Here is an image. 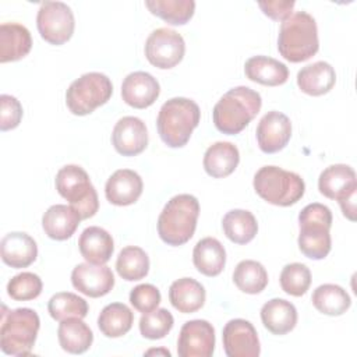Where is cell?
Listing matches in <instances>:
<instances>
[{"label": "cell", "instance_id": "6da1fadb", "mask_svg": "<svg viewBox=\"0 0 357 357\" xmlns=\"http://www.w3.org/2000/svg\"><path fill=\"white\" fill-rule=\"evenodd\" d=\"M262 106L261 95L248 86L229 89L213 107L215 127L229 135L241 132L258 114Z\"/></svg>", "mask_w": 357, "mask_h": 357}, {"label": "cell", "instance_id": "7a4b0ae2", "mask_svg": "<svg viewBox=\"0 0 357 357\" xmlns=\"http://www.w3.org/2000/svg\"><path fill=\"white\" fill-rule=\"evenodd\" d=\"M318 49V28L312 15L298 11L282 22L278 36V50L286 60L291 63L305 61Z\"/></svg>", "mask_w": 357, "mask_h": 357}, {"label": "cell", "instance_id": "3957f363", "mask_svg": "<svg viewBox=\"0 0 357 357\" xmlns=\"http://www.w3.org/2000/svg\"><path fill=\"white\" fill-rule=\"evenodd\" d=\"M199 215V202L191 194H178L170 198L158 219V234L169 245L185 244L195 231Z\"/></svg>", "mask_w": 357, "mask_h": 357}, {"label": "cell", "instance_id": "277c9868", "mask_svg": "<svg viewBox=\"0 0 357 357\" xmlns=\"http://www.w3.org/2000/svg\"><path fill=\"white\" fill-rule=\"evenodd\" d=\"M198 105L188 98H172L159 110L156 127L160 139L170 148L184 146L199 124Z\"/></svg>", "mask_w": 357, "mask_h": 357}, {"label": "cell", "instance_id": "5b68a950", "mask_svg": "<svg viewBox=\"0 0 357 357\" xmlns=\"http://www.w3.org/2000/svg\"><path fill=\"white\" fill-rule=\"evenodd\" d=\"M298 248L310 259H324L331 251L332 212L319 202L308 204L298 213Z\"/></svg>", "mask_w": 357, "mask_h": 357}, {"label": "cell", "instance_id": "8992f818", "mask_svg": "<svg viewBox=\"0 0 357 357\" xmlns=\"http://www.w3.org/2000/svg\"><path fill=\"white\" fill-rule=\"evenodd\" d=\"M40 326L39 315L31 308L7 311L3 307L0 349L10 356H29Z\"/></svg>", "mask_w": 357, "mask_h": 357}, {"label": "cell", "instance_id": "52a82bcc", "mask_svg": "<svg viewBox=\"0 0 357 357\" xmlns=\"http://www.w3.org/2000/svg\"><path fill=\"white\" fill-rule=\"evenodd\" d=\"M255 192L268 204L290 206L298 202L305 191L301 176L278 166H264L254 176Z\"/></svg>", "mask_w": 357, "mask_h": 357}, {"label": "cell", "instance_id": "ba28073f", "mask_svg": "<svg viewBox=\"0 0 357 357\" xmlns=\"http://www.w3.org/2000/svg\"><path fill=\"white\" fill-rule=\"evenodd\" d=\"M57 192L70 202L81 219L92 218L99 208L98 194L88 173L77 165H67L56 174Z\"/></svg>", "mask_w": 357, "mask_h": 357}, {"label": "cell", "instance_id": "9c48e42d", "mask_svg": "<svg viewBox=\"0 0 357 357\" xmlns=\"http://www.w3.org/2000/svg\"><path fill=\"white\" fill-rule=\"evenodd\" d=\"M113 93V85L107 75L102 73H86L71 82L66 92V105L75 116L92 113L105 105Z\"/></svg>", "mask_w": 357, "mask_h": 357}, {"label": "cell", "instance_id": "30bf717a", "mask_svg": "<svg viewBox=\"0 0 357 357\" xmlns=\"http://www.w3.org/2000/svg\"><path fill=\"white\" fill-rule=\"evenodd\" d=\"M36 26L42 39L59 46L73 36L74 14L63 1H43L38 10Z\"/></svg>", "mask_w": 357, "mask_h": 357}, {"label": "cell", "instance_id": "8fae6325", "mask_svg": "<svg viewBox=\"0 0 357 357\" xmlns=\"http://www.w3.org/2000/svg\"><path fill=\"white\" fill-rule=\"evenodd\" d=\"M185 53L183 36L170 28H158L151 32L145 42V57L148 61L162 70L177 66Z\"/></svg>", "mask_w": 357, "mask_h": 357}, {"label": "cell", "instance_id": "7c38bea8", "mask_svg": "<svg viewBox=\"0 0 357 357\" xmlns=\"http://www.w3.org/2000/svg\"><path fill=\"white\" fill-rule=\"evenodd\" d=\"M215 350V329L205 319L187 321L180 331L177 354L180 357H211Z\"/></svg>", "mask_w": 357, "mask_h": 357}, {"label": "cell", "instance_id": "4fadbf2b", "mask_svg": "<svg viewBox=\"0 0 357 357\" xmlns=\"http://www.w3.org/2000/svg\"><path fill=\"white\" fill-rule=\"evenodd\" d=\"M222 339L227 357H258L261 353L257 331L247 319L229 321L223 328Z\"/></svg>", "mask_w": 357, "mask_h": 357}, {"label": "cell", "instance_id": "5bb4252c", "mask_svg": "<svg viewBox=\"0 0 357 357\" xmlns=\"http://www.w3.org/2000/svg\"><path fill=\"white\" fill-rule=\"evenodd\" d=\"M73 286L88 297L106 296L114 286V276L109 266L95 264H78L71 272Z\"/></svg>", "mask_w": 357, "mask_h": 357}, {"label": "cell", "instance_id": "9a60e30c", "mask_svg": "<svg viewBox=\"0 0 357 357\" xmlns=\"http://www.w3.org/2000/svg\"><path fill=\"white\" fill-rule=\"evenodd\" d=\"M291 137L290 119L276 110H271L259 120L257 126L258 146L265 153L282 151Z\"/></svg>", "mask_w": 357, "mask_h": 357}, {"label": "cell", "instance_id": "2e32d148", "mask_svg": "<svg viewBox=\"0 0 357 357\" xmlns=\"http://www.w3.org/2000/svg\"><path fill=\"white\" fill-rule=\"evenodd\" d=\"M112 144L123 156H135L148 145V131L145 123L134 116L120 119L112 132Z\"/></svg>", "mask_w": 357, "mask_h": 357}, {"label": "cell", "instance_id": "e0dca14e", "mask_svg": "<svg viewBox=\"0 0 357 357\" xmlns=\"http://www.w3.org/2000/svg\"><path fill=\"white\" fill-rule=\"evenodd\" d=\"M160 93L158 79L146 71L128 74L121 84L123 100L135 109H145L155 103Z\"/></svg>", "mask_w": 357, "mask_h": 357}, {"label": "cell", "instance_id": "ac0fdd59", "mask_svg": "<svg viewBox=\"0 0 357 357\" xmlns=\"http://www.w3.org/2000/svg\"><path fill=\"white\" fill-rule=\"evenodd\" d=\"M318 188L324 197L329 199H336L339 202L356 194L357 191L356 172L349 165H343V163L331 165L319 174Z\"/></svg>", "mask_w": 357, "mask_h": 357}, {"label": "cell", "instance_id": "d6986e66", "mask_svg": "<svg viewBox=\"0 0 357 357\" xmlns=\"http://www.w3.org/2000/svg\"><path fill=\"white\" fill-rule=\"evenodd\" d=\"M142 187V178L137 172L131 169H119L107 178L105 194L110 204L127 206L141 197Z\"/></svg>", "mask_w": 357, "mask_h": 357}, {"label": "cell", "instance_id": "ffe728a7", "mask_svg": "<svg viewBox=\"0 0 357 357\" xmlns=\"http://www.w3.org/2000/svg\"><path fill=\"white\" fill-rule=\"evenodd\" d=\"M1 259L6 265L20 269L29 266L38 257L35 240L24 231H11L0 243Z\"/></svg>", "mask_w": 357, "mask_h": 357}, {"label": "cell", "instance_id": "44dd1931", "mask_svg": "<svg viewBox=\"0 0 357 357\" xmlns=\"http://www.w3.org/2000/svg\"><path fill=\"white\" fill-rule=\"evenodd\" d=\"M81 220V216L71 205L56 204L43 213L42 227L47 237L63 241L75 233Z\"/></svg>", "mask_w": 357, "mask_h": 357}, {"label": "cell", "instance_id": "7402d4cb", "mask_svg": "<svg viewBox=\"0 0 357 357\" xmlns=\"http://www.w3.org/2000/svg\"><path fill=\"white\" fill-rule=\"evenodd\" d=\"M32 47L31 32L21 24L4 22L0 25V63L17 61L25 57Z\"/></svg>", "mask_w": 357, "mask_h": 357}, {"label": "cell", "instance_id": "603a6c76", "mask_svg": "<svg viewBox=\"0 0 357 357\" xmlns=\"http://www.w3.org/2000/svg\"><path fill=\"white\" fill-rule=\"evenodd\" d=\"M78 247L85 261L95 265H105L114 251L112 236L99 226L86 227L79 236Z\"/></svg>", "mask_w": 357, "mask_h": 357}, {"label": "cell", "instance_id": "cb8c5ba5", "mask_svg": "<svg viewBox=\"0 0 357 357\" xmlns=\"http://www.w3.org/2000/svg\"><path fill=\"white\" fill-rule=\"evenodd\" d=\"M336 82L335 68L326 61H315L297 73L298 88L311 96L328 93Z\"/></svg>", "mask_w": 357, "mask_h": 357}, {"label": "cell", "instance_id": "d4e9b609", "mask_svg": "<svg viewBox=\"0 0 357 357\" xmlns=\"http://www.w3.org/2000/svg\"><path fill=\"white\" fill-rule=\"evenodd\" d=\"M245 77L250 81L266 86H278L287 81L289 68L286 64L268 56H254L245 61Z\"/></svg>", "mask_w": 357, "mask_h": 357}, {"label": "cell", "instance_id": "484cf974", "mask_svg": "<svg viewBox=\"0 0 357 357\" xmlns=\"http://www.w3.org/2000/svg\"><path fill=\"white\" fill-rule=\"evenodd\" d=\"M261 321L273 335H286L297 324L296 307L283 298H272L261 308Z\"/></svg>", "mask_w": 357, "mask_h": 357}, {"label": "cell", "instance_id": "4316f807", "mask_svg": "<svg viewBox=\"0 0 357 357\" xmlns=\"http://www.w3.org/2000/svg\"><path fill=\"white\" fill-rule=\"evenodd\" d=\"M240 162V153L234 144L219 141L212 144L204 155V169L215 178L231 174Z\"/></svg>", "mask_w": 357, "mask_h": 357}, {"label": "cell", "instance_id": "83f0119b", "mask_svg": "<svg viewBox=\"0 0 357 357\" xmlns=\"http://www.w3.org/2000/svg\"><path fill=\"white\" fill-rule=\"evenodd\" d=\"M204 286L192 278H181L172 283L169 289V300L172 305L183 314H191L202 308L205 303Z\"/></svg>", "mask_w": 357, "mask_h": 357}, {"label": "cell", "instance_id": "f1b7e54d", "mask_svg": "<svg viewBox=\"0 0 357 357\" xmlns=\"http://www.w3.org/2000/svg\"><path fill=\"white\" fill-rule=\"evenodd\" d=\"M192 262L198 272L205 276H218L226 264V251L222 243L213 237L199 240L192 251Z\"/></svg>", "mask_w": 357, "mask_h": 357}, {"label": "cell", "instance_id": "f546056e", "mask_svg": "<svg viewBox=\"0 0 357 357\" xmlns=\"http://www.w3.org/2000/svg\"><path fill=\"white\" fill-rule=\"evenodd\" d=\"M57 337L61 349L71 354H81L86 351L92 342L93 333L82 318H67L61 321L57 329Z\"/></svg>", "mask_w": 357, "mask_h": 357}, {"label": "cell", "instance_id": "4dcf8cb0", "mask_svg": "<svg viewBox=\"0 0 357 357\" xmlns=\"http://www.w3.org/2000/svg\"><path fill=\"white\" fill-rule=\"evenodd\" d=\"M222 227L226 237L236 244L250 243L258 231L255 216L245 209L229 211L222 219Z\"/></svg>", "mask_w": 357, "mask_h": 357}, {"label": "cell", "instance_id": "1f68e13d", "mask_svg": "<svg viewBox=\"0 0 357 357\" xmlns=\"http://www.w3.org/2000/svg\"><path fill=\"white\" fill-rule=\"evenodd\" d=\"M311 300L314 307L319 312L331 317H337L344 314L351 305V300L347 291L339 284H332V283H325L318 286L314 290Z\"/></svg>", "mask_w": 357, "mask_h": 357}, {"label": "cell", "instance_id": "d6a6232c", "mask_svg": "<svg viewBox=\"0 0 357 357\" xmlns=\"http://www.w3.org/2000/svg\"><path fill=\"white\" fill-rule=\"evenodd\" d=\"M134 322L132 311L123 303L107 304L98 317V326L106 337L126 335Z\"/></svg>", "mask_w": 357, "mask_h": 357}, {"label": "cell", "instance_id": "836d02e7", "mask_svg": "<svg viewBox=\"0 0 357 357\" xmlns=\"http://www.w3.org/2000/svg\"><path fill=\"white\" fill-rule=\"evenodd\" d=\"M233 282L238 290L247 294H258L268 284V272L261 262L244 259L234 268Z\"/></svg>", "mask_w": 357, "mask_h": 357}, {"label": "cell", "instance_id": "e575fe53", "mask_svg": "<svg viewBox=\"0 0 357 357\" xmlns=\"http://www.w3.org/2000/svg\"><path fill=\"white\" fill-rule=\"evenodd\" d=\"M148 10L172 25L187 24L195 11L192 0H146Z\"/></svg>", "mask_w": 357, "mask_h": 357}, {"label": "cell", "instance_id": "d590c367", "mask_svg": "<svg viewBox=\"0 0 357 357\" xmlns=\"http://www.w3.org/2000/svg\"><path fill=\"white\" fill-rule=\"evenodd\" d=\"M116 269L124 280H141L149 272V258L142 248L128 245L119 252Z\"/></svg>", "mask_w": 357, "mask_h": 357}, {"label": "cell", "instance_id": "8d00e7d4", "mask_svg": "<svg viewBox=\"0 0 357 357\" xmlns=\"http://www.w3.org/2000/svg\"><path fill=\"white\" fill-rule=\"evenodd\" d=\"M49 314L53 319L61 322L67 318H85L88 314V303L70 291H60L50 297L47 303Z\"/></svg>", "mask_w": 357, "mask_h": 357}, {"label": "cell", "instance_id": "74e56055", "mask_svg": "<svg viewBox=\"0 0 357 357\" xmlns=\"http://www.w3.org/2000/svg\"><path fill=\"white\" fill-rule=\"evenodd\" d=\"M174 318L166 308H155L139 319V332L144 337L156 340L165 337L173 328Z\"/></svg>", "mask_w": 357, "mask_h": 357}, {"label": "cell", "instance_id": "f35d334b", "mask_svg": "<svg viewBox=\"0 0 357 357\" xmlns=\"http://www.w3.org/2000/svg\"><path fill=\"white\" fill-rule=\"evenodd\" d=\"M311 284L310 269L300 262L287 264L280 272L282 290L290 296L300 297L305 294Z\"/></svg>", "mask_w": 357, "mask_h": 357}, {"label": "cell", "instance_id": "ab89813d", "mask_svg": "<svg viewBox=\"0 0 357 357\" xmlns=\"http://www.w3.org/2000/svg\"><path fill=\"white\" fill-rule=\"evenodd\" d=\"M42 291V280L36 273L21 272L13 276L7 283V294L17 301L36 298Z\"/></svg>", "mask_w": 357, "mask_h": 357}, {"label": "cell", "instance_id": "60d3db41", "mask_svg": "<svg viewBox=\"0 0 357 357\" xmlns=\"http://www.w3.org/2000/svg\"><path fill=\"white\" fill-rule=\"evenodd\" d=\"M160 298L162 297L158 287L149 283L138 284L130 293V303L137 311L142 314L158 308Z\"/></svg>", "mask_w": 357, "mask_h": 357}, {"label": "cell", "instance_id": "b9f144b4", "mask_svg": "<svg viewBox=\"0 0 357 357\" xmlns=\"http://www.w3.org/2000/svg\"><path fill=\"white\" fill-rule=\"evenodd\" d=\"M0 130L8 131L15 128L22 119V106L20 100L11 95L0 96Z\"/></svg>", "mask_w": 357, "mask_h": 357}, {"label": "cell", "instance_id": "7bdbcfd3", "mask_svg": "<svg viewBox=\"0 0 357 357\" xmlns=\"http://www.w3.org/2000/svg\"><path fill=\"white\" fill-rule=\"evenodd\" d=\"M293 0H276V1H259L258 6L262 10L265 15H268L272 20H286L287 17L291 15V10L294 7Z\"/></svg>", "mask_w": 357, "mask_h": 357}, {"label": "cell", "instance_id": "ee69618b", "mask_svg": "<svg viewBox=\"0 0 357 357\" xmlns=\"http://www.w3.org/2000/svg\"><path fill=\"white\" fill-rule=\"evenodd\" d=\"M339 205L349 220H356V194L339 201Z\"/></svg>", "mask_w": 357, "mask_h": 357}, {"label": "cell", "instance_id": "f6af8a7d", "mask_svg": "<svg viewBox=\"0 0 357 357\" xmlns=\"http://www.w3.org/2000/svg\"><path fill=\"white\" fill-rule=\"evenodd\" d=\"M153 353H163V354H166V356H170V351L169 350H148L146 351V354H153Z\"/></svg>", "mask_w": 357, "mask_h": 357}]
</instances>
